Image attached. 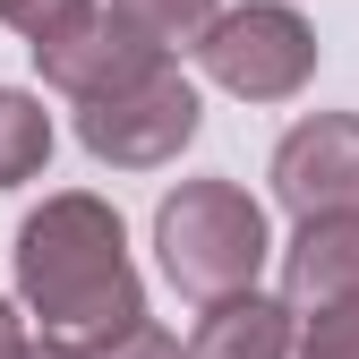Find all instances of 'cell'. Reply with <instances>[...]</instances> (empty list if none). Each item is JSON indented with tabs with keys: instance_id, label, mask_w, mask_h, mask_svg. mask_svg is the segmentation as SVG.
I'll use <instances>...</instances> for the list:
<instances>
[{
	"instance_id": "obj_1",
	"label": "cell",
	"mask_w": 359,
	"mask_h": 359,
	"mask_svg": "<svg viewBox=\"0 0 359 359\" xmlns=\"http://www.w3.org/2000/svg\"><path fill=\"white\" fill-rule=\"evenodd\" d=\"M18 308L43 325V342H69L77 359L111 351L146 325V283L128 265V231L95 189H60L18 222Z\"/></svg>"
},
{
	"instance_id": "obj_2",
	"label": "cell",
	"mask_w": 359,
	"mask_h": 359,
	"mask_svg": "<svg viewBox=\"0 0 359 359\" xmlns=\"http://www.w3.org/2000/svg\"><path fill=\"white\" fill-rule=\"evenodd\" d=\"M154 257H163L180 299L214 308V299L257 291L265 257H274V222L240 180H180L154 205Z\"/></svg>"
},
{
	"instance_id": "obj_3",
	"label": "cell",
	"mask_w": 359,
	"mask_h": 359,
	"mask_svg": "<svg viewBox=\"0 0 359 359\" xmlns=\"http://www.w3.org/2000/svg\"><path fill=\"white\" fill-rule=\"evenodd\" d=\"M197 69L240 103H291L308 77H317V26H308L291 0H248V9H222L197 43Z\"/></svg>"
},
{
	"instance_id": "obj_4",
	"label": "cell",
	"mask_w": 359,
	"mask_h": 359,
	"mask_svg": "<svg viewBox=\"0 0 359 359\" xmlns=\"http://www.w3.org/2000/svg\"><path fill=\"white\" fill-rule=\"evenodd\" d=\"M197 120H205V103H197V86L180 77V60H154L137 86H120V95L77 111V146L95 163H111V171H163L197 137Z\"/></svg>"
},
{
	"instance_id": "obj_5",
	"label": "cell",
	"mask_w": 359,
	"mask_h": 359,
	"mask_svg": "<svg viewBox=\"0 0 359 359\" xmlns=\"http://www.w3.org/2000/svg\"><path fill=\"white\" fill-rule=\"evenodd\" d=\"M274 197L291 205V222L359 214V111H308V120L283 128V146H274Z\"/></svg>"
},
{
	"instance_id": "obj_6",
	"label": "cell",
	"mask_w": 359,
	"mask_h": 359,
	"mask_svg": "<svg viewBox=\"0 0 359 359\" xmlns=\"http://www.w3.org/2000/svg\"><path fill=\"white\" fill-rule=\"evenodd\" d=\"M154 60H163V52H154V43H137V34H128L111 9H95V18H86L69 43L34 52L43 86H52V95H69L77 111H86V103H103V95H120V86H137Z\"/></svg>"
},
{
	"instance_id": "obj_7",
	"label": "cell",
	"mask_w": 359,
	"mask_h": 359,
	"mask_svg": "<svg viewBox=\"0 0 359 359\" xmlns=\"http://www.w3.org/2000/svg\"><path fill=\"white\" fill-rule=\"evenodd\" d=\"M291 317H317L334 299H359V214H325V222H299L291 248H283V291H274Z\"/></svg>"
},
{
	"instance_id": "obj_8",
	"label": "cell",
	"mask_w": 359,
	"mask_h": 359,
	"mask_svg": "<svg viewBox=\"0 0 359 359\" xmlns=\"http://www.w3.org/2000/svg\"><path fill=\"white\" fill-rule=\"evenodd\" d=\"M291 342H299L291 308L265 299V291H240V299H214L197 317V334H189L180 359H291Z\"/></svg>"
},
{
	"instance_id": "obj_9",
	"label": "cell",
	"mask_w": 359,
	"mask_h": 359,
	"mask_svg": "<svg viewBox=\"0 0 359 359\" xmlns=\"http://www.w3.org/2000/svg\"><path fill=\"white\" fill-rule=\"evenodd\" d=\"M52 163V111L26 86H0V189H26V180Z\"/></svg>"
},
{
	"instance_id": "obj_10",
	"label": "cell",
	"mask_w": 359,
	"mask_h": 359,
	"mask_svg": "<svg viewBox=\"0 0 359 359\" xmlns=\"http://www.w3.org/2000/svg\"><path fill=\"white\" fill-rule=\"evenodd\" d=\"M111 18L137 34V43H154L163 60H180V52L205 43V26L222 18V0H111Z\"/></svg>"
},
{
	"instance_id": "obj_11",
	"label": "cell",
	"mask_w": 359,
	"mask_h": 359,
	"mask_svg": "<svg viewBox=\"0 0 359 359\" xmlns=\"http://www.w3.org/2000/svg\"><path fill=\"white\" fill-rule=\"evenodd\" d=\"M95 9L103 0H0V26L26 34V52H52V43H69Z\"/></svg>"
},
{
	"instance_id": "obj_12",
	"label": "cell",
	"mask_w": 359,
	"mask_h": 359,
	"mask_svg": "<svg viewBox=\"0 0 359 359\" xmlns=\"http://www.w3.org/2000/svg\"><path fill=\"white\" fill-rule=\"evenodd\" d=\"M291 359H359V299H334L317 317H299Z\"/></svg>"
},
{
	"instance_id": "obj_13",
	"label": "cell",
	"mask_w": 359,
	"mask_h": 359,
	"mask_svg": "<svg viewBox=\"0 0 359 359\" xmlns=\"http://www.w3.org/2000/svg\"><path fill=\"white\" fill-rule=\"evenodd\" d=\"M171 351H180V342H171V334L146 317L137 334H120V342H111V351H95V359H171Z\"/></svg>"
},
{
	"instance_id": "obj_14",
	"label": "cell",
	"mask_w": 359,
	"mask_h": 359,
	"mask_svg": "<svg viewBox=\"0 0 359 359\" xmlns=\"http://www.w3.org/2000/svg\"><path fill=\"white\" fill-rule=\"evenodd\" d=\"M18 351H26V325H18V308L0 299V359H18Z\"/></svg>"
},
{
	"instance_id": "obj_15",
	"label": "cell",
	"mask_w": 359,
	"mask_h": 359,
	"mask_svg": "<svg viewBox=\"0 0 359 359\" xmlns=\"http://www.w3.org/2000/svg\"><path fill=\"white\" fill-rule=\"evenodd\" d=\"M18 359H77V351H69V342H43V334H26V351H18Z\"/></svg>"
},
{
	"instance_id": "obj_16",
	"label": "cell",
	"mask_w": 359,
	"mask_h": 359,
	"mask_svg": "<svg viewBox=\"0 0 359 359\" xmlns=\"http://www.w3.org/2000/svg\"><path fill=\"white\" fill-rule=\"evenodd\" d=\"M171 359H180V351H171Z\"/></svg>"
}]
</instances>
